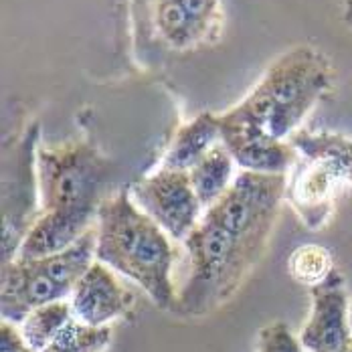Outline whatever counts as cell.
Wrapping results in <instances>:
<instances>
[{
  "mask_svg": "<svg viewBox=\"0 0 352 352\" xmlns=\"http://www.w3.org/2000/svg\"><path fill=\"white\" fill-rule=\"evenodd\" d=\"M270 237L272 231L237 225L214 209H207L184 239L188 276L178 292L176 312L205 318L223 308L261 261Z\"/></svg>",
  "mask_w": 352,
  "mask_h": 352,
  "instance_id": "obj_1",
  "label": "cell"
},
{
  "mask_svg": "<svg viewBox=\"0 0 352 352\" xmlns=\"http://www.w3.org/2000/svg\"><path fill=\"white\" fill-rule=\"evenodd\" d=\"M96 259L148 294L156 308L176 312L170 237L134 203L130 188L106 197L96 219Z\"/></svg>",
  "mask_w": 352,
  "mask_h": 352,
  "instance_id": "obj_2",
  "label": "cell"
},
{
  "mask_svg": "<svg viewBox=\"0 0 352 352\" xmlns=\"http://www.w3.org/2000/svg\"><path fill=\"white\" fill-rule=\"evenodd\" d=\"M334 69L310 45L287 49L265 69L245 98L221 113L276 140H289L308 113L332 91Z\"/></svg>",
  "mask_w": 352,
  "mask_h": 352,
  "instance_id": "obj_3",
  "label": "cell"
},
{
  "mask_svg": "<svg viewBox=\"0 0 352 352\" xmlns=\"http://www.w3.org/2000/svg\"><path fill=\"white\" fill-rule=\"evenodd\" d=\"M96 261V225L69 249L43 259H12L0 272V316L19 326L33 310L69 300Z\"/></svg>",
  "mask_w": 352,
  "mask_h": 352,
  "instance_id": "obj_4",
  "label": "cell"
},
{
  "mask_svg": "<svg viewBox=\"0 0 352 352\" xmlns=\"http://www.w3.org/2000/svg\"><path fill=\"white\" fill-rule=\"evenodd\" d=\"M36 175L41 212L98 214L109 178V160L91 140L38 146Z\"/></svg>",
  "mask_w": 352,
  "mask_h": 352,
  "instance_id": "obj_5",
  "label": "cell"
},
{
  "mask_svg": "<svg viewBox=\"0 0 352 352\" xmlns=\"http://www.w3.org/2000/svg\"><path fill=\"white\" fill-rule=\"evenodd\" d=\"M41 124H29L2 146V241L0 263H10L41 214L36 152Z\"/></svg>",
  "mask_w": 352,
  "mask_h": 352,
  "instance_id": "obj_6",
  "label": "cell"
},
{
  "mask_svg": "<svg viewBox=\"0 0 352 352\" xmlns=\"http://www.w3.org/2000/svg\"><path fill=\"white\" fill-rule=\"evenodd\" d=\"M142 6L148 35L166 51H197L223 33L221 0H142Z\"/></svg>",
  "mask_w": 352,
  "mask_h": 352,
  "instance_id": "obj_7",
  "label": "cell"
},
{
  "mask_svg": "<svg viewBox=\"0 0 352 352\" xmlns=\"http://www.w3.org/2000/svg\"><path fill=\"white\" fill-rule=\"evenodd\" d=\"M134 203L170 239L182 241L203 219V205L190 184L188 173L158 168L130 184Z\"/></svg>",
  "mask_w": 352,
  "mask_h": 352,
  "instance_id": "obj_8",
  "label": "cell"
},
{
  "mask_svg": "<svg viewBox=\"0 0 352 352\" xmlns=\"http://www.w3.org/2000/svg\"><path fill=\"white\" fill-rule=\"evenodd\" d=\"M351 300L344 276L334 270L322 283L310 287V314L298 338L308 352H344L352 342L349 324Z\"/></svg>",
  "mask_w": 352,
  "mask_h": 352,
  "instance_id": "obj_9",
  "label": "cell"
},
{
  "mask_svg": "<svg viewBox=\"0 0 352 352\" xmlns=\"http://www.w3.org/2000/svg\"><path fill=\"white\" fill-rule=\"evenodd\" d=\"M223 146L233 156L237 168L255 175H289L298 162V152L289 140H276L251 126L231 122L219 113Z\"/></svg>",
  "mask_w": 352,
  "mask_h": 352,
  "instance_id": "obj_10",
  "label": "cell"
},
{
  "mask_svg": "<svg viewBox=\"0 0 352 352\" xmlns=\"http://www.w3.org/2000/svg\"><path fill=\"white\" fill-rule=\"evenodd\" d=\"M69 302L73 318L79 322L87 326H109L113 320L130 312L134 296L120 283L116 272L96 259L73 287Z\"/></svg>",
  "mask_w": 352,
  "mask_h": 352,
  "instance_id": "obj_11",
  "label": "cell"
},
{
  "mask_svg": "<svg viewBox=\"0 0 352 352\" xmlns=\"http://www.w3.org/2000/svg\"><path fill=\"white\" fill-rule=\"evenodd\" d=\"M344 182L330 168L298 156L296 166L287 175L285 201L292 205L304 227L316 231L330 221L338 188Z\"/></svg>",
  "mask_w": 352,
  "mask_h": 352,
  "instance_id": "obj_12",
  "label": "cell"
},
{
  "mask_svg": "<svg viewBox=\"0 0 352 352\" xmlns=\"http://www.w3.org/2000/svg\"><path fill=\"white\" fill-rule=\"evenodd\" d=\"M98 214L91 212H41L14 259H43L61 253L94 229Z\"/></svg>",
  "mask_w": 352,
  "mask_h": 352,
  "instance_id": "obj_13",
  "label": "cell"
},
{
  "mask_svg": "<svg viewBox=\"0 0 352 352\" xmlns=\"http://www.w3.org/2000/svg\"><path fill=\"white\" fill-rule=\"evenodd\" d=\"M221 142H223V134H221L219 116L205 111L188 120L176 130L164 152L162 168L190 173Z\"/></svg>",
  "mask_w": 352,
  "mask_h": 352,
  "instance_id": "obj_14",
  "label": "cell"
},
{
  "mask_svg": "<svg viewBox=\"0 0 352 352\" xmlns=\"http://www.w3.org/2000/svg\"><path fill=\"white\" fill-rule=\"evenodd\" d=\"M289 144L300 158L330 168L344 184L352 186V140L336 132L298 130Z\"/></svg>",
  "mask_w": 352,
  "mask_h": 352,
  "instance_id": "obj_15",
  "label": "cell"
},
{
  "mask_svg": "<svg viewBox=\"0 0 352 352\" xmlns=\"http://www.w3.org/2000/svg\"><path fill=\"white\" fill-rule=\"evenodd\" d=\"M235 170H237V164L221 142L188 173L190 184L205 211L231 188L235 176L239 175Z\"/></svg>",
  "mask_w": 352,
  "mask_h": 352,
  "instance_id": "obj_16",
  "label": "cell"
},
{
  "mask_svg": "<svg viewBox=\"0 0 352 352\" xmlns=\"http://www.w3.org/2000/svg\"><path fill=\"white\" fill-rule=\"evenodd\" d=\"M71 320H73L71 302L59 300V302H51L47 306L33 310L19 324V332L31 351L43 352L55 342V338L61 334V330Z\"/></svg>",
  "mask_w": 352,
  "mask_h": 352,
  "instance_id": "obj_17",
  "label": "cell"
},
{
  "mask_svg": "<svg viewBox=\"0 0 352 352\" xmlns=\"http://www.w3.org/2000/svg\"><path fill=\"white\" fill-rule=\"evenodd\" d=\"M334 257L326 247L306 243L292 251L287 259V272L298 283L314 287L334 272Z\"/></svg>",
  "mask_w": 352,
  "mask_h": 352,
  "instance_id": "obj_18",
  "label": "cell"
},
{
  "mask_svg": "<svg viewBox=\"0 0 352 352\" xmlns=\"http://www.w3.org/2000/svg\"><path fill=\"white\" fill-rule=\"evenodd\" d=\"M111 342L109 326H87L73 318L61 330L55 342L47 349L51 352H104Z\"/></svg>",
  "mask_w": 352,
  "mask_h": 352,
  "instance_id": "obj_19",
  "label": "cell"
},
{
  "mask_svg": "<svg viewBox=\"0 0 352 352\" xmlns=\"http://www.w3.org/2000/svg\"><path fill=\"white\" fill-rule=\"evenodd\" d=\"M257 352H304V346L285 322H272L257 334Z\"/></svg>",
  "mask_w": 352,
  "mask_h": 352,
  "instance_id": "obj_20",
  "label": "cell"
},
{
  "mask_svg": "<svg viewBox=\"0 0 352 352\" xmlns=\"http://www.w3.org/2000/svg\"><path fill=\"white\" fill-rule=\"evenodd\" d=\"M0 352H33L23 340L19 326L2 322L0 324Z\"/></svg>",
  "mask_w": 352,
  "mask_h": 352,
  "instance_id": "obj_21",
  "label": "cell"
},
{
  "mask_svg": "<svg viewBox=\"0 0 352 352\" xmlns=\"http://www.w3.org/2000/svg\"><path fill=\"white\" fill-rule=\"evenodd\" d=\"M344 21L351 25V29H352V0H349V2H346V6H344Z\"/></svg>",
  "mask_w": 352,
  "mask_h": 352,
  "instance_id": "obj_22",
  "label": "cell"
},
{
  "mask_svg": "<svg viewBox=\"0 0 352 352\" xmlns=\"http://www.w3.org/2000/svg\"><path fill=\"white\" fill-rule=\"evenodd\" d=\"M349 324H351V330H352V300H351V308H349Z\"/></svg>",
  "mask_w": 352,
  "mask_h": 352,
  "instance_id": "obj_23",
  "label": "cell"
},
{
  "mask_svg": "<svg viewBox=\"0 0 352 352\" xmlns=\"http://www.w3.org/2000/svg\"><path fill=\"white\" fill-rule=\"evenodd\" d=\"M344 352H352V342H351V346H349V349H346V351Z\"/></svg>",
  "mask_w": 352,
  "mask_h": 352,
  "instance_id": "obj_24",
  "label": "cell"
},
{
  "mask_svg": "<svg viewBox=\"0 0 352 352\" xmlns=\"http://www.w3.org/2000/svg\"><path fill=\"white\" fill-rule=\"evenodd\" d=\"M43 352H51V351H43Z\"/></svg>",
  "mask_w": 352,
  "mask_h": 352,
  "instance_id": "obj_25",
  "label": "cell"
}]
</instances>
